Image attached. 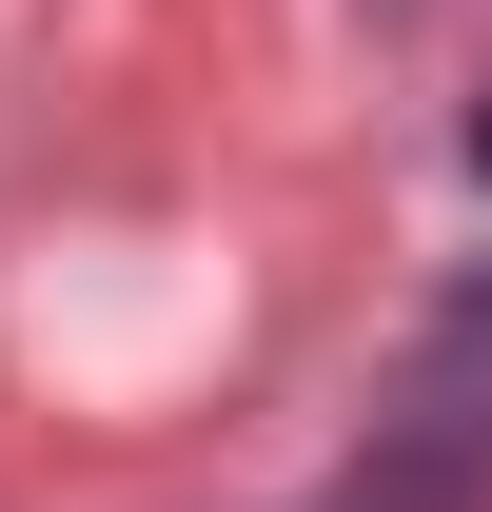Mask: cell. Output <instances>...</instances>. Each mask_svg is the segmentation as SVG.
<instances>
[{
    "label": "cell",
    "instance_id": "cell-1",
    "mask_svg": "<svg viewBox=\"0 0 492 512\" xmlns=\"http://www.w3.org/2000/svg\"><path fill=\"white\" fill-rule=\"evenodd\" d=\"M473 178H492V119H473Z\"/></svg>",
    "mask_w": 492,
    "mask_h": 512
}]
</instances>
